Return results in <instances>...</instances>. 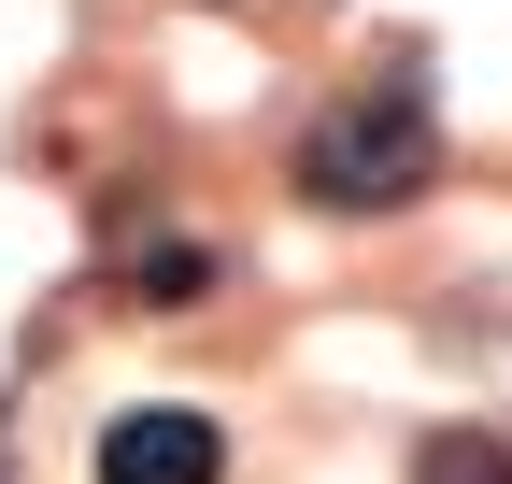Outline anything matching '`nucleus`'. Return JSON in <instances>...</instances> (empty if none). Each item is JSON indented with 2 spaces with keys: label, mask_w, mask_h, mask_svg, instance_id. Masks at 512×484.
Returning a JSON list of instances; mask_svg holds the SVG:
<instances>
[{
  "label": "nucleus",
  "mask_w": 512,
  "mask_h": 484,
  "mask_svg": "<svg viewBox=\"0 0 512 484\" xmlns=\"http://www.w3.org/2000/svg\"><path fill=\"white\" fill-rule=\"evenodd\" d=\"M413 484H512V442L498 428H427L413 442Z\"/></svg>",
  "instance_id": "nucleus-3"
},
{
  "label": "nucleus",
  "mask_w": 512,
  "mask_h": 484,
  "mask_svg": "<svg viewBox=\"0 0 512 484\" xmlns=\"http://www.w3.org/2000/svg\"><path fill=\"white\" fill-rule=\"evenodd\" d=\"M427 171H441V114H427V86L399 72V86H356L342 114H313L299 200H313V214H399V200H427Z\"/></svg>",
  "instance_id": "nucleus-1"
},
{
  "label": "nucleus",
  "mask_w": 512,
  "mask_h": 484,
  "mask_svg": "<svg viewBox=\"0 0 512 484\" xmlns=\"http://www.w3.org/2000/svg\"><path fill=\"white\" fill-rule=\"evenodd\" d=\"M214 470H228V428L200 399H143L100 428V484H214Z\"/></svg>",
  "instance_id": "nucleus-2"
},
{
  "label": "nucleus",
  "mask_w": 512,
  "mask_h": 484,
  "mask_svg": "<svg viewBox=\"0 0 512 484\" xmlns=\"http://www.w3.org/2000/svg\"><path fill=\"white\" fill-rule=\"evenodd\" d=\"M214 271H228V257H214V242H143V257H128V285H143V299H157V314H185V299H200Z\"/></svg>",
  "instance_id": "nucleus-4"
}]
</instances>
